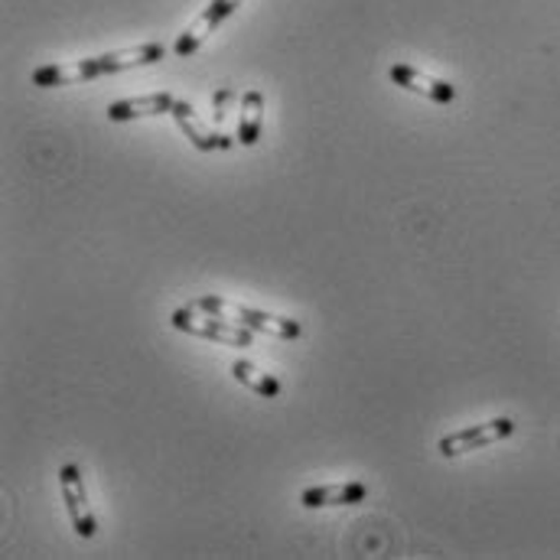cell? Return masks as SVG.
Here are the masks:
<instances>
[{"instance_id": "cell-1", "label": "cell", "mask_w": 560, "mask_h": 560, "mask_svg": "<svg viewBox=\"0 0 560 560\" xmlns=\"http://www.w3.org/2000/svg\"><path fill=\"white\" fill-rule=\"evenodd\" d=\"M166 55L163 42H144L134 49H121V52H104V55H88V59H75V62H52V65H39L33 72V85L39 88H62V85H82V82H95L114 72H127L137 65H153Z\"/></svg>"}, {"instance_id": "cell-2", "label": "cell", "mask_w": 560, "mask_h": 560, "mask_svg": "<svg viewBox=\"0 0 560 560\" xmlns=\"http://www.w3.org/2000/svg\"><path fill=\"white\" fill-rule=\"evenodd\" d=\"M196 310H206L212 316H222L228 323H238L251 333H261V336H271V339H300L303 326L297 320H287V316H274V313H264V310H251L245 303H235V300H225V297H199L192 300Z\"/></svg>"}, {"instance_id": "cell-3", "label": "cell", "mask_w": 560, "mask_h": 560, "mask_svg": "<svg viewBox=\"0 0 560 560\" xmlns=\"http://www.w3.org/2000/svg\"><path fill=\"white\" fill-rule=\"evenodd\" d=\"M173 329L186 333V336H199V339H209L215 346H228V349H248L254 346V333L238 326V323H228L222 316H212L206 310H196L192 303L179 307L173 313Z\"/></svg>"}, {"instance_id": "cell-4", "label": "cell", "mask_w": 560, "mask_h": 560, "mask_svg": "<svg viewBox=\"0 0 560 560\" xmlns=\"http://www.w3.org/2000/svg\"><path fill=\"white\" fill-rule=\"evenodd\" d=\"M515 434V421L512 418H496V421H486V424H476V427H463L450 437H444L437 444L440 457L453 460V457H463V453H473V450H486L506 437Z\"/></svg>"}, {"instance_id": "cell-5", "label": "cell", "mask_w": 560, "mask_h": 560, "mask_svg": "<svg viewBox=\"0 0 560 560\" xmlns=\"http://www.w3.org/2000/svg\"><path fill=\"white\" fill-rule=\"evenodd\" d=\"M59 489H62V502L69 509V519H72V528L82 535V538H95L98 532V522H95V512L88 506V493H85V480H82V470L75 463H65L59 470Z\"/></svg>"}, {"instance_id": "cell-6", "label": "cell", "mask_w": 560, "mask_h": 560, "mask_svg": "<svg viewBox=\"0 0 560 560\" xmlns=\"http://www.w3.org/2000/svg\"><path fill=\"white\" fill-rule=\"evenodd\" d=\"M241 3H245V0H212V3L202 10V16H199L186 33H179V39H176L173 52H176V55H183V59H186V55H192V52L209 39V33H212V29H219V23H225V20H228Z\"/></svg>"}, {"instance_id": "cell-7", "label": "cell", "mask_w": 560, "mask_h": 560, "mask_svg": "<svg viewBox=\"0 0 560 560\" xmlns=\"http://www.w3.org/2000/svg\"><path fill=\"white\" fill-rule=\"evenodd\" d=\"M388 78H391L395 85L414 91V95H424V98L437 101V104H450V101L457 98V88H453L450 82L434 78V75H424L421 69H414V65H408V62L391 65V69H388Z\"/></svg>"}, {"instance_id": "cell-8", "label": "cell", "mask_w": 560, "mask_h": 560, "mask_svg": "<svg viewBox=\"0 0 560 560\" xmlns=\"http://www.w3.org/2000/svg\"><path fill=\"white\" fill-rule=\"evenodd\" d=\"M369 499L365 483H329V486H310L300 502L303 509H333V506H359Z\"/></svg>"}, {"instance_id": "cell-9", "label": "cell", "mask_w": 560, "mask_h": 560, "mask_svg": "<svg viewBox=\"0 0 560 560\" xmlns=\"http://www.w3.org/2000/svg\"><path fill=\"white\" fill-rule=\"evenodd\" d=\"M176 104V98L170 91H153V95H137V98H124L108 104V121H134V117H153V114H170Z\"/></svg>"}, {"instance_id": "cell-10", "label": "cell", "mask_w": 560, "mask_h": 560, "mask_svg": "<svg viewBox=\"0 0 560 560\" xmlns=\"http://www.w3.org/2000/svg\"><path fill=\"white\" fill-rule=\"evenodd\" d=\"M212 108H215L212 130H215L219 150H228L238 140V114H241V104H238L235 88H219L215 98H212Z\"/></svg>"}, {"instance_id": "cell-11", "label": "cell", "mask_w": 560, "mask_h": 560, "mask_svg": "<svg viewBox=\"0 0 560 560\" xmlns=\"http://www.w3.org/2000/svg\"><path fill=\"white\" fill-rule=\"evenodd\" d=\"M173 121H176V127L189 137V144L196 147V150H202V153H212V150H219V140H215V130L196 114V108L189 104V101H176L173 104Z\"/></svg>"}, {"instance_id": "cell-12", "label": "cell", "mask_w": 560, "mask_h": 560, "mask_svg": "<svg viewBox=\"0 0 560 560\" xmlns=\"http://www.w3.org/2000/svg\"><path fill=\"white\" fill-rule=\"evenodd\" d=\"M261 121H264V95L261 91H245L241 95V114H238V144L254 147L261 137Z\"/></svg>"}, {"instance_id": "cell-13", "label": "cell", "mask_w": 560, "mask_h": 560, "mask_svg": "<svg viewBox=\"0 0 560 560\" xmlns=\"http://www.w3.org/2000/svg\"><path fill=\"white\" fill-rule=\"evenodd\" d=\"M232 378L238 385H245L248 391L261 395V398H281V382L267 372H261L251 362H232Z\"/></svg>"}]
</instances>
